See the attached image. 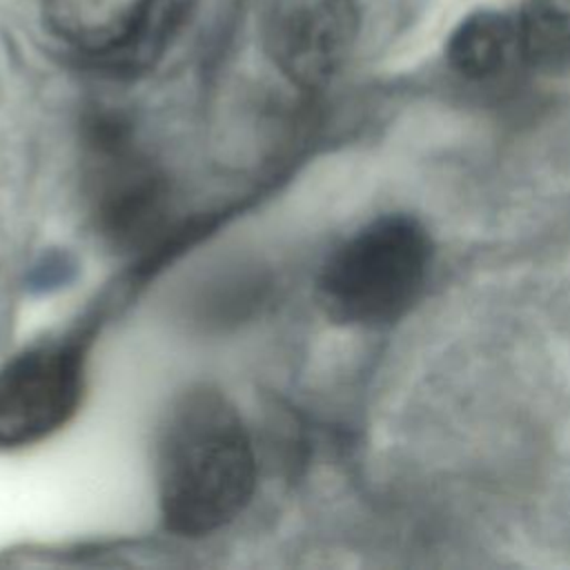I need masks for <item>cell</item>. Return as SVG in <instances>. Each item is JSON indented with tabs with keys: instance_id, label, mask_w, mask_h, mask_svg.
I'll use <instances>...</instances> for the list:
<instances>
[{
	"instance_id": "6da1fadb",
	"label": "cell",
	"mask_w": 570,
	"mask_h": 570,
	"mask_svg": "<svg viewBox=\"0 0 570 570\" xmlns=\"http://www.w3.org/2000/svg\"><path fill=\"white\" fill-rule=\"evenodd\" d=\"M156 488L163 521L180 537L212 534L247 508L256 454L225 394L200 385L171 403L158 432Z\"/></svg>"
},
{
	"instance_id": "7a4b0ae2",
	"label": "cell",
	"mask_w": 570,
	"mask_h": 570,
	"mask_svg": "<svg viewBox=\"0 0 570 570\" xmlns=\"http://www.w3.org/2000/svg\"><path fill=\"white\" fill-rule=\"evenodd\" d=\"M432 258L434 245L421 220L379 216L327 256L316 283L318 301L338 323H390L421 296Z\"/></svg>"
},
{
	"instance_id": "3957f363",
	"label": "cell",
	"mask_w": 570,
	"mask_h": 570,
	"mask_svg": "<svg viewBox=\"0 0 570 570\" xmlns=\"http://www.w3.org/2000/svg\"><path fill=\"white\" fill-rule=\"evenodd\" d=\"M87 187L96 227L116 247H142L163 232L169 214L167 183L111 118L89 127Z\"/></svg>"
},
{
	"instance_id": "277c9868",
	"label": "cell",
	"mask_w": 570,
	"mask_h": 570,
	"mask_svg": "<svg viewBox=\"0 0 570 570\" xmlns=\"http://www.w3.org/2000/svg\"><path fill=\"white\" fill-rule=\"evenodd\" d=\"M85 392V356L73 343H45L13 356L0 370V450L33 445L78 412Z\"/></svg>"
},
{
	"instance_id": "5b68a950",
	"label": "cell",
	"mask_w": 570,
	"mask_h": 570,
	"mask_svg": "<svg viewBox=\"0 0 570 570\" xmlns=\"http://www.w3.org/2000/svg\"><path fill=\"white\" fill-rule=\"evenodd\" d=\"M358 31L356 0H267L263 42L301 89H321L347 60Z\"/></svg>"
},
{
	"instance_id": "8992f818",
	"label": "cell",
	"mask_w": 570,
	"mask_h": 570,
	"mask_svg": "<svg viewBox=\"0 0 570 570\" xmlns=\"http://www.w3.org/2000/svg\"><path fill=\"white\" fill-rule=\"evenodd\" d=\"M163 0H42L51 33L80 56L127 65L151 51Z\"/></svg>"
},
{
	"instance_id": "52a82bcc",
	"label": "cell",
	"mask_w": 570,
	"mask_h": 570,
	"mask_svg": "<svg viewBox=\"0 0 570 570\" xmlns=\"http://www.w3.org/2000/svg\"><path fill=\"white\" fill-rule=\"evenodd\" d=\"M448 60L465 78L485 80L523 62L517 18L476 11L461 20L448 40Z\"/></svg>"
},
{
	"instance_id": "ba28073f",
	"label": "cell",
	"mask_w": 570,
	"mask_h": 570,
	"mask_svg": "<svg viewBox=\"0 0 570 570\" xmlns=\"http://www.w3.org/2000/svg\"><path fill=\"white\" fill-rule=\"evenodd\" d=\"M514 18L525 65L570 67V0H521Z\"/></svg>"
}]
</instances>
